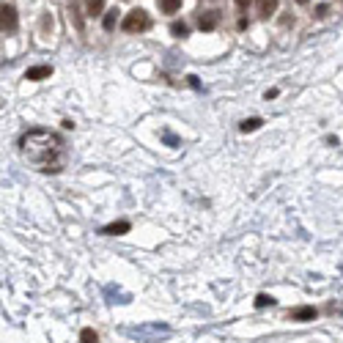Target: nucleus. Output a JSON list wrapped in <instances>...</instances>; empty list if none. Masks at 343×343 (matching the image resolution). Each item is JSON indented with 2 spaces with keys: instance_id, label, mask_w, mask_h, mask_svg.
Returning <instances> with one entry per match:
<instances>
[{
  "instance_id": "obj_14",
  "label": "nucleus",
  "mask_w": 343,
  "mask_h": 343,
  "mask_svg": "<svg viewBox=\"0 0 343 343\" xmlns=\"http://www.w3.org/2000/svg\"><path fill=\"white\" fill-rule=\"evenodd\" d=\"M272 305H275V297H272V294H258V297H255V308L258 310L272 308Z\"/></svg>"
},
{
  "instance_id": "obj_19",
  "label": "nucleus",
  "mask_w": 343,
  "mask_h": 343,
  "mask_svg": "<svg viewBox=\"0 0 343 343\" xmlns=\"http://www.w3.org/2000/svg\"><path fill=\"white\" fill-rule=\"evenodd\" d=\"M61 124H63V129H74V121H72V118H63Z\"/></svg>"
},
{
  "instance_id": "obj_13",
  "label": "nucleus",
  "mask_w": 343,
  "mask_h": 343,
  "mask_svg": "<svg viewBox=\"0 0 343 343\" xmlns=\"http://www.w3.org/2000/svg\"><path fill=\"white\" fill-rule=\"evenodd\" d=\"M160 8L162 14H176L181 8V0H160Z\"/></svg>"
},
{
  "instance_id": "obj_8",
  "label": "nucleus",
  "mask_w": 343,
  "mask_h": 343,
  "mask_svg": "<svg viewBox=\"0 0 343 343\" xmlns=\"http://www.w3.org/2000/svg\"><path fill=\"white\" fill-rule=\"evenodd\" d=\"M255 8H258V14L264 19H269L277 11V0H255Z\"/></svg>"
},
{
  "instance_id": "obj_15",
  "label": "nucleus",
  "mask_w": 343,
  "mask_h": 343,
  "mask_svg": "<svg viewBox=\"0 0 343 343\" xmlns=\"http://www.w3.org/2000/svg\"><path fill=\"white\" fill-rule=\"evenodd\" d=\"M171 33L176 36V39H184V36L189 33V28H187V22H173L171 25Z\"/></svg>"
},
{
  "instance_id": "obj_17",
  "label": "nucleus",
  "mask_w": 343,
  "mask_h": 343,
  "mask_svg": "<svg viewBox=\"0 0 343 343\" xmlns=\"http://www.w3.org/2000/svg\"><path fill=\"white\" fill-rule=\"evenodd\" d=\"M247 6H250V0H236V8H239V11H247Z\"/></svg>"
},
{
  "instance_id": "obj_12",
  "label": "nucleus",
  "mask_w": 343,
  "mask_h": 343,
  "mask_svg": "<svg viewBox=\"0 0 343 343\" xmlns=\"http://www.w3.org/2000/svg\"><path fill=\"white\" fill-rule=\"evenodd\" d=\"M118 22V8H110V11H105V17H102V28L105 30H113Z\"/></svg>"
},
{
  "instance_id": "obj_6",
  "label": "nucleus",
  "mask_w": 343,
  "mask_h": 343,
  "mask_svg": "<svg viewBox=\"0 0 343 343\" xmlns=\"http://www.w3.org/2000/svg\"><path fill=\"white\" fill-rule=\"evenodd\" d=\"M52 74V66H33V69H28L25 72V80H30V83H39V80H47Z\"/></svg>"
},
{
  "instance_id": "obj_4",
  "label": "nucleus",
  "mask_w": 343,
  "mask_h": 343,
  "mask_svg": "<svg viewBox=\"0 0 343 343\" xmlns=\"http://www.w3.org/2000/svg\"><path fill=\"white\" fill-rule=\"evenodd\" d=\"M17 8L11 6V3H3V30L6 33H14L17 30Z\"/></svg>"
},
{
  "instance_id": "obj_5",
  "label": "nucleus",
  "mask_w": 343,
  "mask_h": 343,
  "mask_svg": "<svg viewBox=\"0 0 343 343\" xmlns=\"http://www.w3.org/2000/svg\"><path fill=\"white\" fill-rule=\"evenodd\" d=\"M217 25H220V11H206V14H200V19H198V28L200 30H214Z\"/></svg>"
},
{
  "instance_id": "obj_20",
  "label": "nucleus",
  "mask_w": 343,
  "mask_h": 343,
  "mask_svg": "<svg viewBox=\"0 0 343 343\" xmlns=\"http://www.w3.org/2000/svg\"><path fill=\"white\" fill-rule=\"evenodd\" d=\"M297 3H299V6H305V3H310V0H297Z\"/></svg>"
},
{
  "instance_id": "obj_11",
  "label": "nucleus",
  "mask_w": 343,
  "mask_h": 343,
  "mask_svg": "<svg viewBox=\"0 0 343 343\" xmlns=\"http://www.w3.org/2000/svg\"><path fill=\"white\" fill-rule=\"evenodd\" d=\"M261 124H264V121H261L258 116H253V118H244V121L239 124V129L247 135V132H255V129H261Z\"/></svg>"
},
{
  "instance_id": "obj_10",
  "label": "nucleus",
  "mask_w": 343,
  "mask_h": 343,
  "mask_svg": "<svg viewBox=\"0 0 343 343\" xmlns=\"http://www.w3.org/2000/svg\"><path fill=\"white\" fill-rule=\"evenodd\" d=\"M80 343H99V332L94 327H83L80 330Z\"/></svg>"
},
{
  "instance_id": "obj_9",
  "label": "nucleus",
  "mask_w": 343,
  "mask_h": 343,
  "mask_svg": "<svg viewBox=\"0 0 343 343\" xmlns=\"http://www.w3.org/2000/svg\"><path fill=\"white\" fill-rule=\"evenodd\" d=\"M105 11V0H85V14L88 17H99Z\"/></svg>"
},
{
  "instance_id": "obj_18",
  "label": "nucleus",
  "mask_w": 343,
  "mask_h": 343,
  "mask_svg": "<svg viewBox=\"0 0 343 343\" xmlns=\"http://www.w3.org/2000/svg\"><path fill=\"white\" fill-rule=\"evenodd\" d=\"M277 94H280L277 88H269V91H266V99H277Z\"/></svg>"
},
{
  "instance_id": "obj_1",
  "label": "nucleus",
  "mask_w": 343,
  "mask_h": 343,
  "mask_svg": "<svg viewBox=\"0 0 343 343\" xmlns=\"http://www.w3.org/2000/svg\"><path fill=\"white\" fill-rule=\"evenodd\" d=\"M19 154L41 173H61L66 168V140L50 129H30L19 138Z\"/></svg>"
},
{
  "instance_id": "obj_2",
  "label": "nucleus",
  "mask_w": 343,
  "mask_h": 343,
  "mask_svg": "<svg viewBox=\"0 0 343 343\" xmlns=\"http://www.w3.org/2000/svg\"><path fill=\"white\" fill-rule=\"evenodd\" d=\"M149 28H151V17L143 11V8H132L121 22L124 33H143V30H149Z\"/></svg>"
},
{
  "instance_id": "obj_16",
  "label": "nucleus",
  "mask_w": 343,
  "mask_h": 343,
  "mask_svg": "<svg viewBox=\"0 0 343 343\" xmlns=\"http://www.w3.org/2000/svg\"><path fill=\"white\" fill-rule=\"evenodd\" d=\"M327 14H330V6H324V3H321V6H316V17H319V19H324Z\"/></svg>"
},
{
  "instance_id": "obj_3",
  "label": "nucleus",
  "mask_w": 343,
  "mask_h": 343,
  "mask_svg": "<svg viewBox=\"0 0 343 343\" xmlns=\"http://www.w3.org/2000/svg\"><path fill=\"white\" fill-rule=\"evenodd\" d=\"M286 316H288V321H313L319 316V310L313 305H299V308H291Z\"/></svg>"
},
{
  "instance_id": "obj_7",
  "label": "nucleus",
  "mask_w": 343,
  "mask_h": 343,
  "mask_svg": "<svg viewBox=\"0 0 343 343\" xmlns=\"http://www.w3.org/2000/svg\"><path fill=\"white\" fill-rule=\"evenodd\" d=\"M129 222L127 220H118V222H110V225H105L102 228V233H105V236H121V233H129Z\"/></svg>"
}]
</instances>
